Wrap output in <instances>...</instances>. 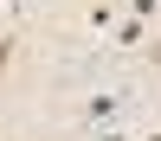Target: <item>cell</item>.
<instances>
[{
    "label": "cell",
    "instance_id": "1",
    "mask_svg": "<svg viewBox=\"0 0 161 141\" xmlns=\"http://www.w3.org/2000/svg\"><path fill=\"white\" fill-rule=\"evenodd\" d=\"M7 64H13V38H0V71H7Z\"/></svg>",
    "mask_w": 161,
    "mask_h": 141
},
{
    "label": "cell",
    "instance_id": "2",
    "mask_svg": "<svg viewBox=\"0 0 161 141\" xmlns=\"http://www.w3.org/2000/svg\"><path fill=\"white\" fill-rule=\"evenodd\" d=\"M148 58H155V64H161V38H155V45H148Z\"/></svg>",
    "mask_w": 161,
    "mask_h": 141
}]
</instances>
